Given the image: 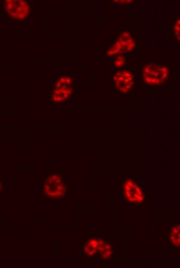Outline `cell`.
<instances>
[{"label": "cell", "mask_w": 180, "mask_h": 268, "mask_svg": "<svg viewBox=\"0 0 180 268\" xmlns=\"http://www.w3.org/2000/svg\"><path fill=\"white\" fill-rule=\"evenodd\" d=\"M68 186L66 181L62 175L50 174L45 179L43 186L44 195L52 200H59L67 195Z\"/></svg>", "instance_id": "1"}, {"label": "cell", "mask_w": 180, "mask_h": 268, "mask_svg": "<svg viewBox=\"0 0 180 268\" xmlns=\"http://www.w3.org/2000/svg\"><path fill=\"white\" fill-rule=\"evenodd\" d=\"M4 10L6 16L16 21H23L32 14L31 3L25 0L4 1Z\"/></svg>", "instance_id": "2"}, {"label": "cell", "mask_w": 180, "mask_h": 268, "mask_svg": "<svg viewBox=\"0 0 180 268\" xmlns=\"http://www.w3.org/2000/svg\"><path fill=\"white\" fill-rule=\"evenodd\" d=\"M168 76V68L160 64H150L143 68L144 81L146 84L152 87H158L165 84Z\"/></svg>", "instance_id": "3"}, {"label": "cell", "mask_w": 180, "mask_h": 268, "mask_svg": "<svg viewBox=\"0 0 180 268\" xmlns=\"http://www.w3.org/2000/svg\"><path fill=\"white\" fill-rule=\"evenodd\" d=\"M122 187L123 196L131 205H140L144 203V193L135 183L132 177L127 179L122 184Z\"/></svg>", "instance_id": "4"}, {"label": "cell", "mask_w": 180, "mask_h": 268, "mask_svg": "<svg viewBox=\"0 0 180 268\" xmlns=\"http://www.w3.org/2000/svg\"><path fill=\"white\" fill-rule=\"evenodd\" d=\"M115 88L119 93L128 94L133 90L134 79L133 73L128 70L115 72L112 77Z\"/></svg>", "instance_id": "5"}, {"label": "cell", "mask_w": 180, "mask_h": 268, "mask_svg": "<svg viewBox=\"0 0 180 268\" xmlns=\"http://www.w3.org/2000/svg\"><path fill=\"white\" fill-rule=\"evenodd\" d=\"M135 47V42L129 33H123L118 40L108 51V56L117 55L131 50Z\"/></svg>", "instance_id": "6"}, {"label": "cell", "mask_w": 180, "mask_h": 268, "mask_svg": "<svg viewBox=\"0 0 180 268\" xmlns=\"http://www.w3.org/2000/svg\"><path fill=\"white\" fill-rule=\"evenodd\" d=\"M75 93V88L73 87L68 88L54 89L52 90L51 98L53 104L64 102L69 99Z\"/></svg>", "instance_id": "7"}, {"label": "cell", "mask_w": 180, "mask_h": 268, "mask_svg": "<svg viewBox=\"0 0 180 268\" xmlns=\"http://www.w3.org/2000/svg\"><path fill=\"white\" fill-rule=\"evenodd\" d=\"M106 241L103 238H92L87 241L84 245V253L88 256H93L100 253Z\"/></svg>", "instance_id": "8"}, {"label": "cell", "mask_w": 180, "mask_h": 268, "mask_svg": "<svg viewBox=\"0 0 180 268\" xmlns=\"http://www.w3.org/2000/svg\"><path fill=\"white\" fill-rule=\"evenodd\" d=\"M73 80L70 76L62 77L57 79L54 85V89H60L72 87Z\"/></svg>", "instance_id": "9"}, {"label": "cell", "mask_w": 180, "mask_h": 268, "mask_svg": "<svg viewBox=\"0 0 180 268\" xmlns=\"http://www.w3.org/2000/svg\"><path fill=\"white\" fill-rule=\"evenodd\" d=\"M112 242L106 243L100 252L101 258L104 260H108L113 255L114 245Z\"/></svg>", "instance_id": "10"}, {"label": "cell", "mask_w": 180, "mask_h": 268, "mask_svg": "<svg viewBox=\"0 0 180 268\" xmlns=\"http://www.w3.org/2000/svg\"><path fill=\"white\" fill-rule=\"evenodd\" d=\"M171 242L176 245H180V226H176L173 227L171 231L170 236H169Z\"/></svg>", "instance_id": "11"}, {"label": "cell", "mask_w": 180, "mask_h": 268, "mask_svg": "<svg viewBox=\"0 0 180 268\" xmlns=\"http://www.w3.org/2000/svg\"><path fill=\"white\" fill-rule=\"evenodd\" d=\"M114 61V66L116 68H123L125 65V59L123 56L118 57Z\"/></svg>", "instance_id": "12"}, {"label": "cell", "mask_w": 180, "mask_h": 268, "mask_svg": "<svg viewBox=\"0 0 180 268\" xmlns=\"http://www.w3.org/2000/svg\"><path fill=\"white\" fill-rule=\"evenodd\" d=\"M174 30L175 32V35L177 36L178 39H180V19H178L176 21V24L175 25Z\"/></svg>", "instance_id": "13"}]
</instances>
